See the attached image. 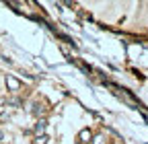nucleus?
<instances>
[{
	"label": "nucleus",
	"mask_w": 148,
	"mask_h": 144,
	"mask_svg": "<svg viewBox=\"0 0 148 144\" xmlns=\"http://www.w3.org/2000/svg\"><path fill=\"white\" fill-rule=\"evenodd\" d=\"M6 84H8L10 91H18V86H21V84H18V80L12 78V76H6Z\"/></svg>",
	"instance_id": "obj_1"
},
{
	"label": "nucleus",
	"mask_w": 148,
	"mask_h": 144,
	"mask_svg": "<svg viewBox=\"0 0 148 144\" xmlns=\"http://www.w3.org/2000/svg\"><path fill=\"white\" fill-rule=\"evenodd\" d=\"M43 128H45V119H39V121L35 123V134H41Z\"/></svg>",
	"instance_id": "obj_2"
},
{
	"label": "nucleus",
	"mask_w": 148,
	"mask_h": 144,
	"mask_svg": "<svg viewBox=\"0 0 148 144\" xmlns=\"http://www.w3.org/2000/svg\"><path fill=\"white\" fill-rule=\"evenodd\" d=\"M88 140H90V132L88 130H82L80 132V142H88Z\"/></svg>",
	"instance_id": "obj_3"
},
{
	"label": "nucleus",
	"mask_w": 148,
	"mask_h": 144,
	"mask_svg": "<svg viewBox=\"0 0 148 144\" xmlns=\"http://www.w3.org/2000/svg\"><path fill=\"white\" fill-rule=\"evenodd\" d=\"M45 140H47L45 136H41V138H39V136H37V144H45Z\"/></svg>",
	"instance_id": "obj_4"
},
{
	"label": "nucleus",
	"mask_w": 148,
	"mask_h": 144,
	"mask_svg": "<svg viewBox=\"0 0 148 144\" xmlns=\"http://www.w3.org/2000/svg\"><path fill=\"white\" fill-rule=\"evenodd\" d=\"M92 144H105V140L99 136V138H95V142H92Z\"/></svg>",
	"instance_id": "obj_5"
},
{
	"label": "nucleus",
	"mask_w": 148,
	"mask_h": 144,
	"mask_svg": "<svg viewBox=\"0 0 148 144\" xmlns=\"http://www.w3.org/2000/svg\"><path fill=\"white\" fill-rule=\"evenodd\" d=\"M0 138H2V134H0Z\"/></svg>",
	"instance_id": "obj_6"
}]
</instances>
